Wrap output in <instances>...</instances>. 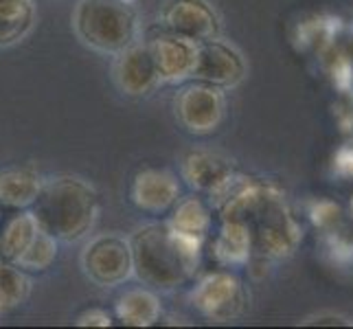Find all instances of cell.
Instances as JSON below:
<instances>
[{
    "instance_id": "cell-1",
    "label": "cell",
    "mask_w": 353,
    "mask_h": 329,
    "mask_svg": "<svg viewBox=\"0 0 353 329\" xmlns=\"http://www.w3.org/2000/svg\"><path fill=\"white\" fill-rule=\"evenodd\" d=\"M134 275L154 290H176L196 275L202 241L178 233L169 224L141 226L130 239Z\"/></svg>"
},
{
    "instance_id": "cell-2",
    "label": "cell",
    "mask_w": 353,
    "mask_h": 329,
    "mask_svg": "<svg viewBox=\"0 0 353 329\" xmlns=\"http://www.w3.org/2000/svg\"><path fill=\"white\" fill-rule=\"evenodd\" d=\"M31 211L42 230L57 241L75 243L86 237L99 217V196L77 176H55L44 180Z\"/></svg>"
},
{
    "instance_id": "cell-3",
    "label": "cell",
    "mask_w": 353,
    "mask_h": 329,
    "mask_svg": "<svg viewBox=\"0 0 353 329\" xmlns=\"http://www.w3.org/2000/svg\"><path fill=\"white\" fill-rule=\"evenodd\" d=\"M72 27L86 46L117 55L137 40L139 18L125 0H79L72 14Z\"/></svg>"
},
{
    "instance_id": "cell-4",
    "label": "cell",
    "mask_w": 353,
    "mask_h": 329,
    "mask_svg": "<svg viewBox=\"0 0 353 329\" xmlns=\"http://www.w3.org/2000/svg\"><path fill=\"white\" fill-rule=\"evenodd\" d=\"M191 306L213 323L235 321L248 308V292L235 275L213 272L191 290Z\"/></svg>"
},
{
    "instance_id": "cell-5",
    "label": "cell",
    "mask_w": 353,
    "mask_h": 329,
    "mask_svg": "<svg viewBox=\"0 0 353 329\" xmlns=\"http://www.w3.org/2000/svg\"><path fill=\"white\" fill-rule=\"evenodd\" d=\"M83 272L97 286H119L134 275V252L130 239L101 235L92 239L81 255Z\"/></svg>"
},
{
    "instance_id": "cell-6",
    "label": "cell",
    "mask_w": 353,
    "mask_h": 329,
    "mask_svg": "<svg viewBox=\"0 0 353 329\" xmlns=\"http://www.w3.org/2000/svg\"><path fill=\"white\" fill-rule=\"evenodd\" d=\"M226 99L220 86L206 81H193L176 97V117L191 134H211L222 126Z\"/></svg>"
},
{
    "instance_id": "cell-7",
    "label": "cell",
    "mask_w": 353,
    "mask_h": 329,
    "mask_svg": "<svg viewBox=\"0 0 353 329\" xmlns=\"http://www.w3.org/2000/svg\"><path fill=\"white\" fill-rule=\"evenodd\" d=\"M243 77H246V59L235 46L220 42L217 38L198 44L193 79L220 88H233Z\"/></svg>"
},
{
    "instance_id": "cell-8",
    "label": "cell",
    "mask_w": 353,
    "mask_h": 329,
    "mask_svg": "<svg viewBox=\"0 0 353 329\" xmlns=\"http://www.w3.org/2000/svg\"><path fill=\"white\" fill-rule=\"evenodd\" d=\"M163 24L167 31L198 44L220 35V18L204 0H172L163 11Z\"/></svg>"
},
{
    "instance_id": "cell-9",
    "label": "cell",
    "mask_w": 353,
    "mask_h": 329,
    "mask_svg": "<svg viewBox=\"0 0 353 329\" xmlns=\"http://www.w3.org/2000/svg\"><path fill=\"white\" fill-rule=\"evenodd\" d=\"M114 81L119 90L128 97L150 94L158 83L163 81L161 75H158V68H156L148 42H143V44L134 42L125 51L117 53Z\"/></svg>"
},
{
    "instance_id": "cell-10",
    "label": "cell",
    "mask_w": 353,
    "mask_h": 329,
    "mask_svg": "<svg viewBox=\"0 0 353 329\" xmlns=\"http://www.w3.org/2000/svg\"><path fill=\"white\" fill-rule=\"evenodd\" d=\"M148 46L163 81H182L193 77L198 42L187 40L182 35L165 29L163 33L152 35L148 40Z\"/></svg>"
},
{
    "instance_id": "cell-11",
    "label": "cell",
    "mask_w": 353,
    "mask_h": 329,
    "mask_svg": "<svg viewBox=\"0 0 353 329\" xmlns=\"http://www.w3.org/2000/svg\"><path fill=\"white\" fill-rule=\"evenodd\" d=\"M182 178L196 191L209 193V196H222L233 185L235 172L230 161H226L224 156L196 150L189 152L182 161Z\"/></svg>"
},
{
    "instance_id": "cell-12",
    "label": "cell",
    "mask_w": 353,
    "mask_h": 329,
    "mask_svg": "<svg viewBox=\"0 0 353 329\" xmlns=\"http://www.w3.org/2000/svg\"><path fill=\"white\" fill-rule=\"evenodd\" d=\"M130 196L141 211L163 215L176 206L180 198V185L178 178L167 169H143L134 176Z\"/></svg>"
},
{
    "instance_id": "cell-13",
    "label": "cell",
    "mask_w": 353,
    "mask_h": 329,
    "mask_svg": "<svg viewBox=\"0 0 353 329\" xmlns=\"http://www.w3.org/2000/svg\"><path fill=\"white\" fill-rule=\"evenodd\" d=\"M44 178L33 167H7L0 172V204L7 209H31Z\"/></svg>"
},
{
    "instance_id": "cell-14",
    "label": "cell",
    "mask_w": 353,
    "mask_h": 329,
    "mask_svg": "<svg viewBox=\"0 0 353 329\" xmlns=\"http://www.w3.org/2000/svg\"><path fill=\"white\" fill-rule=\"evenodd\" d=\"M117 319L130 327H150L161 321V299L150 288H134L117 299Z\"/></svg>"
},
{
    "instance_id": "cell-15",
    "label": "cell",
    "mask_w": 353,
    "mask_h": 329,
    "mask_svg": "<svg viewBox=\"0 0 353 329\" xmlns=\"http://www.w3.org/2000/svg\"><path fill=\"white\" fill-rule=\"evenodd\" d=\"M40 233V224L35 219L31 209H18L16 215H11L0 233V257L7 261H18L24 250L31 246L35 235Z\"/></svg>"
},
{
    "instance_id": "cell-16",
    "label": "cell",
    "mask_w": 353,
    "mask_h": 329,
    "mask_svg": "<svg viewBox=\"0 0 353 329\" xmlns=\"http://www.w3.org/2000/svg\"><path fill=\"white\" fill-rule=\"evenodd\" d=\"M33 0H0V46L22 40L33 27Z\"/></svg>"
},
{
    "instance_id": "cell-17",
    "label": "cell",
    "mask_w": 353,
    "mask_h": 329,
    "mask_svg": "<svg viewBox=\"0 0 353 329\" xmlns=\"http://www.w3.org/2000/svg\"><path fill=\"white\" fill-rule=\"evenodd\" d=\"M252 235L248 226L235 217H226L220 235L215 239V255L224 263H241L250 257Z\"/></svg>"
},
{
    "instance_id": "cell-18",
    "label": "cell",
    "mask_w": 353,
    "mask_h": 329,
    "mask_svg": "<svg viewBox=\"0 0 353 329\" xmlns=\"http://www.w3.org/2000/svg\"><path fill=\"white\" fill-rule=\"evenodd\" d=\"M169 224H172L178 233L202 241L206 237V233H209V228H211L209 206H206L204 200L198 198V196H189L185 200H178L174 215H172V219H169Z\"/></svg>"
},
{
    "instance_id": "cell-19",
    "label": "cell",
    "mask_w": 353,
    "mask_h": 329,
    "mask_svg": "<svg viewBox=\"0 0 353 329\" xmlns=\"http://www.w3.org/2000/svg\"><path fill=\"white\" fill-rule=\"evenodd\" d=\"M29 279L22 268L0 257V303H3L5 312L22 306L29 297Z\"/></svg>"
},
{
    "instance_id": "cell-20",
    "label": "cell",
    "mask_w": 353,
    "mask_h": 329,
    "mask_svg": "<svg viewBox=\"0 0 353 329\" xmlns=\"http://www.w3.org/2000/svg\"><path fill=\"white\" fill-rule=\"evenodd\" d=\"M55 259H57V239L40 228V233L35 235L31 246L24 250V255L16 261V266L22 268V270L42 272L46 268H51Z\"/></svg>"
},
{
    "instance_id": "cell-21",
    "label": "cell",
    "mask_w": 353,
    "mask_h": 329,
    "mask_svg": "<svg viewBox=\"0 0 353 329\" xmlns=\"http://www.w3.org/2000/svg\"><path fill=\"white\" fill-rule=\"evenodd\" d=\"M79 327H88V325H97V327H108V325H112V316L108 314L105 310H88V312H83L77 316V321H75Z\"/></svg>"
},
{
    "instance_id": "cell-22",
    "label": "cell",
    "mask_w": 353,
    "mask_h": 329,
    "mask_svg": "<svg viewBox=\"0 0 353 329\" xmlns=\"http://www.w3.org/2000/svg\"><path fill=\"white\" fill-rule=\"evenodd\" d=\"M347 319H343V316H338V314H319V316H312V319H307L303 325H347L345 323Z\"/></svg>"
},
{
    "instance_id": "cell-23",
    "label": "cell",
    "mask_w": 353,
    "mask_h": 329,
    "mask_svg": "<svg viewBox=\"0 0 353 329\" xmlns=\"http://www.w3.org/2000/svg\"><path fill=\"white\" fill-rule=\"evenodd\" d=\"M0 312H5V308H3V303H0Z\"/></svg>"
},
{
    "instance_id": "cell-24",
    "label": "cell",
    "mask_w": 353,
    "mask_h": 329,
    "mask_svg": "<svg viewBox=\"0 0 353 329\" xmlns=\"http://www.w3.org/2000/svg\"><path fill=\"white\" fill-rule=\"evenodd\" d=\"M125 3H134V0H125Z\"/></svg>"
}]
</instances>
